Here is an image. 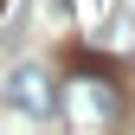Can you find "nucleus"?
Wrapping results in <instances>:
<instances>
[{"mask_svg":"<svg viewBox=\"0 0 135 135\" xmlns=\"http://www.w3.org/2000/svg\"><path fill=\"white\" fill-rule=\"evenodd\" d=\"M64 116L71 122H116L122 116V90H116V77H77L71 90H64Z\"/></svg>","mask_w":135,"mask_h":135,"instance_id":"obj_1","label":"nucleus"},{"mask_svg":"<svg viewBox=\"0 0 135 135\" xmlns=\"http://www.w3.org/2000/svg\"><path fill=\"white\" fill-rule=\"evenodd\" d=\"M0 103L20 109V116H52V109H58V97H52V77H45L39 64H13L7 84H0Z\"/></svg>","mask_w":135,"mask_h":135,"instance_id":"obj_2","label":"nucleus"}]
</instances>
